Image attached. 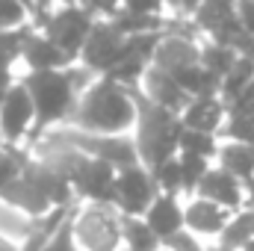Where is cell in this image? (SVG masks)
<instances>
[{"label": "cell", "instance_id": "obj_1", "mask_svg": "<svg viewBox=\"0 0 254 251\" xmlns=\"http://www.w3.org/2000/svg\"><path fill=\"white\" fill-rule=\"evenodd\" d=\"M136 95L133 89H122L110 80L89 86L74 107V122L83 133L95 136H122V130L136 125Z\"/></svg>", "mask_w": 254, "mask_h": 251}, {"label": "cell", "instance_id": "obj_2", "mask_svg": "<svg viewBox=\"0 0 254 251\" xmlns=\"http://www.w3.org/2000/svg\"><path fill=\"white\" fill-rule=\"evenodd\" d=\"M133 95H136V110H139V116H136V151H139V160L148 169H154L181 151L184 125H181V116L151 104L139 92H133Z\"/></svg>", "mask_w": 254, "mask_h": 251}, {"label": "cell", "instance_id": "obj_3", "mask_svg": "<svg viewBox=\"0 0 254 251\" xmlns=\"http://www.w3.org/2000/svg\"><path fill=\"white\" fill-rule=\"evenodd\" d=\"M30 98H33V107H36V122L39 127L54 125L65 119L71 110H74V86L68 80L65 71H33L27 80H24Z\"/></svg>", "mask_w": 254, "mask_h": 251}, {"label": "cell", "instance_id": "obj_4", "mask_svg": "<svg viewBox=\"0 0 254 251\" xmlns=\"http://www.w3.org/2000/svg\"><path fill=\"white\" fill-rule=\"evenodd\" d=\"M122 219L125 216H119L113 204H86L71 222L74 243L83 251H119L125 243Z\"/></svg>", "mask_w": 254, "mask_h": 251}, {"label": "cell", "instance_id": "obj_5", "mask_svg": "<svg viewBox=\"0 0 254 251\" xmlns=\"http://www.w3.org/2000/svg\"><path fill=\"white\" fill-rule=\"evenodd\" d=\"M127 57H130V45H127V39L110 24V21L92 27L89 39H86V45H83V54H80L83 68L98 71V74H107L110 68H116V65L122 63V60H127Z\"/></svg>", "mask_w": 254, "mask_h": 251}, {"label": "cell", "instance_id": "obj_6", "mask_svg": "<svg viewBox=\"0 0 254 251\" xmlns=\"http://www.w3.org/2000/svg\"><path fill=\"white\" fill-rule=\"evenodd\" d=\"M95 21H92V12L83 9V6H65L63 12L51 15V24L45 27V36L63 51L68 60H77L83 54V45L92 33Z\"/></svg>", "mask_w": 254, "mask_h": 251}, {"label": "cell", "instance_id": "obj_7", "mask_svg": "<svg viewBox=\"0 0 254 251\" xmlns=\"http://www.w3.org/2000/svg\"><path fill=\"white\" fill-rule=\"evenodd\" d=\"M65 139L86 157H95V160H104L110 163L116 172H125L139 166V151H136V142L125 139V136H95V133H65Z\"/></svg>", "mask_w": 254, "mask_h": 251}, {"label": "cell", "instance_id": "obj_8", "mask_svg": "<svg viewBox=\"0 0 254 251\" xmlns=\"http://www.w3.org/2000/svg\"><path fill=\"white\" fill-rule=\"evenodd\" d=\"M157 201V184L148 169L133 166L116 175V204L125 216H145Z\"/></svg>", "mask_w": 254, "mask_h": 251}, {"label": "cell", "instance_id": "obj_9", "mask_svg": "<svg viewBox=\"0 0 254 251\" xmlns=\"http://www.w3.org/2000/svg\"><path fill=\"white\" fill-rule=\"evenodd\" d=\"M116 169L104 160L86 157V163L80 166L77 178L71 181V187L77 189L83 198H89V204H116Z\"/></svg>", "mask_w": 254, "mask_h": 251}, {"label": "cell", "instance_id": "obj_10", "mask_svg": "<svg viewBox=\"0 0 254 251\" xmlns=\"http://www.w3.org/2000/svg\"><path fill=\"white\" fill-rule=\"evenodd\" d=\"M33 119H36V107H33V98H30L27 86H12L3 107H0V133H3V139L18 142L30 130Z\"/></svg>", "mask_w": 254, "mask_h": 251}, {"label": "cell", "instance_id": "obj_11", "mask_svg": "<svg viewBox=\"0 0 254 251\" xmlns=\"http://www.w3.org/2000/svg\"><path fill=\"white\" fill-rule=\"evenodd\" d=\"M145 98L151 101V104H157V107H163V110H169V113H175V116H181L187 107H190V95L178 86V80L172 77V74H166V71H160V68H148L145 71Z\"/></svg>", "mask_w": 254, "mask_h": 251}, {"label": "cell", "instance_id": "obj_12", "mask_svg": "<svg viewBox=\"0 0 254 251\" xmlns=\"http://www.w3.org/2000/svg\"><path fill=\"white\" fill-rule=\"evenodd\" d=\"M198 198L219 204L222 210H240L243 198H246V184L237 181L234 175L222 172V169H210L207 178L198 187Z\"/></svg>", "mask_w": 254, "mask_h": 251}, {"label": "cell", "instance_id": "obj_13", "mask_svg": "<svg viewBox=\"0 0 254 251\" xmlns=\"http://www.w3.org/2000/svg\"><path fill=\"white\" fill-rule=\"evenodd\" d=\"M228 122V107L222 104V98H195L190 107L181 113V125L187 130H198V133H219Z\"/></svg>", "mask_w": 254, "mask_h": 251}, {"label": "cell", "instance_id": "obj_14", "mask_svg": "<svg viewBox=\"0 0 254 251\" xmlns=\"http://www.w3.org/2000/svg\"><path fill=\"white\" fill-rule=\"evenodd\" d=\"M201 60V48L190 39H178V36H166L154 54V68L166 71V74H178L190 65H198Z\"/></svg>", "mask_w": 254, "mask_h": 251}, {"label": "cell", "instance_id": "obj_15", "mask_svg": "<svg viewBox=\"0 0 254 251\" xmlns=\"http://www.w3.org/2000/svg\"><path fill=\"white\" fill-rule=\"evenodd\" d=\"M231 216L228 210H222L213 201H192L190 207L184 210V228H190L192 234H204V237H222V231L228 228Z\"/></svg>", "mask_w": 254, "mask_h": 251}, {"label": "cell", "instance_id": "obj_16", "mask_svg": "<svg viewBox=\"0 0 254 251\" xmlns=\"http://www.w3.org/2000/svg\"><path fill=\"white\" fill-rule=\"evenodd\" d=\"M145 222L157 234V240L166 243L169 237H175V234L184 231V207L178 204L175 195H157V201L145 213Z\"/></svg>", "mask_w": 254, "mask_h": 251}, {"label": "cell", "instance_id": "obj_17", "mask_svg": "<svg viewBox=\"0 0 254 251\" xmlns=\"http://www.w3.org/2000/svg\"><path fill=\"white\" fill-rule=\"evenodd\" d=\"M33 71H63L65 65L71 63L68 57H65L63 51L48 39V36H30L27 39V45H24V54H21Z\"/></svg>", "mask_w": 254, "mask_h": 251}, {"label": "cell", "instance_id": "obj_18", "mask_svg": "<svg viewBox=\"0 0 254 251\" xmlns=\"http://www.w3.org/2000/svg\"><path fill=\"white\" fill-rule=\"evenodd\" d=\"M219 169L234 175L243 184H252L254 181V148L252 145H240V142L219 145Z\"/></svg>", "mask_w": 254, "mask_h": 251}, {"label": "cell", "instance_id": "obj_19", "mask_svg": "<svg viewBox=\"0 0 254 251\" xmlns=\"http://www.w3.org/2000/svg\"><path fill=\"white\" fill-rule=\"evenodd\" d=\"M175 80H178V86L190 95L192 101L195 98H219V92H222V80L219 77H213L204 65H190V68H184V71H178V74H172Z\"/></svg>", "mask_w": 254, "mask_h": 251}, {"label": "cell", "instance_id": "obj_20", "mask_svg": "<svg viewBox=\"0 0 254 251\" xmlns=\"http://www.w3.org/2000/svg\"><path fill=\"white\" fill-rule=\"evenodd\" d=\"M36 228H39L36 219H30L27 213H21L18 207H12L9 201L0 198V237H6L15 246H24L36 234Z\"/></svg>", "mask_w": 254, "mask_h": 251}, {"label": "cell", "instance_id": "obj_21", "mask_svg": "<svg viewBox=\"0 0 254 251\" xmlns=\"http://www.w3.org/2000/svg\"><path fill=\"white\" fill-rule=\"evenodd\" d=\"M237 15V3H228V0H204L201 6H198V12L192 15V21H195V27L201 30V33H207V36H213L225 21H231Z\"/></svg>", "mask_w": 254, "mask_h": 251}, {"label": "cell", "instance_id": "obj_22", "mask_svg": "<svg viewBox=\"0 0 254 251\" xmlns=\"http://www.w3.org/2000/svg\"><path fill=\"white\" fill-rule=\"evenodd\" d=\"M254 83V63L249 57H240L237 65L231 68V74L222 80V92H219V98H222V104L228 107V104H234L249 86Z\"/></svg>", "mask_w": 254, "mask_h": 251}, {"label": "cell", "instance_id": "obj_23", "mask_svg": "<svg viewBox=\"0 0 254 251\" xmlns=\"http://www.w3.org/2000/svg\"><path fill=\"white\" fill-rule=\"evenodd\" d=\"M252 240H254V210H240L228 222V228L222 231V243L219 246H225L231 251H243Z\"/></svg>", "mask_w": 254, "mask_h": 251}, {"label": "cell", "instance_id": "obj_24", "mask_svg": "<svg viewBox=\"0 0 254 251\" xmlns=\"http://www.w3.org/2000/svg\"><path fill=\"white\" fill-rule=\"evenodd\" d=\"M122 234H125L127 251H160V240L157 234L148 228L145 219L139 216H125L122 219Z\"/></svg>", "mask_w": 254, "mask_h": 251}, {"label": "cell", "instance_id": "obj_25", "mask_svg": "<svg viewBox=\"0 0 254 251\" xmlns=\"http://www.w3.org/2000/svg\"><path fill=\"white\" fill-rule=\"evenodd\" d=\"M237 60H240V54H237V51L207 42V45H201V60H198V63L204 65V68H207L213 77L225 80V77L231 74V68L237 65Z\"/></svg>", "mask_w": 254, "mask_h": 251}, {"label": "cell", "instance_id": "obj_26", "mask_svg": "<svg viewBox=\"0 0 254 251\" xmlns=\"http://www.w3.org/2000/svg\"><path fill=\"white\" fill-rule=\"evenodd\" d=\"M181 154H195V157H219V142L213 133H198V130H187L181 133Z\"/></svg>", "mask_w": 254, "mask_h": 251}, {"label": "cell", "instance_id": "obj_27", "mask_svg": "<svg viewBox=\"0 0 254 251\" xmlns=\"http://www.w3.org/2000/svg\"><path fill=\"white\" fill-rule=\"evenodd\" d=\"M151 178H154V184H157V189H160L163 195H178V192L184 189L181 160H178V157H172V160H166V163L154 166V169H151Z\"/></svg>", "mask_w": 254, "mask_h": 251}, {"label": "cell", "instance_id": "obj_28", "mask_svg": "<svg viewBox=\"0 0 254 251\" xmlns=\"http://www.w3.org/2000/svg\"><path fill=\"white\" fill-rule=\"evenodd\" d=\"M181 178H184V189L187 192H198L201 181L207 178L210 172V160L204 157H195V154H181Z\"/></svg>", "mask_w": 254, "mask_h": 251}, {"label": "cell", "instance_id": "obj_29", "mask_svg": "<svg viewBox=\"0 0 254 251\" xmlns=\"http://www.w3.org/2000/svg\"><path fill=\"white\" fill-rule=\"evenodd\" d=\"M219 133L228 142H240V145H252L254 148V116H228V122Z\"/></svg>", "mask_w": 254, "mask_h": 251}, {"label": "cell", "instance_id": "obj_30", "mask_svg": "<svg viewBox=\"0 0 254 251\" xmlns=\"http://www.w3.org/2000/svg\"><path fill=\"white\" fill-rule=\"evenodd\" d=\"M24 166H27V163H24L15 151H0V195L21 178Z\"/></svg>", "mask_w": 254, "mask_h": 251}, {"label": "cell", "instance_id": "obj_31", "mask_svg": "<svg viewBox=\"0 0 254 251\" xmlns=\"http://www.w3.org/2000/svg\"><path fill=\"white\" fill-rule=\"evenodd\" d=\"M27 18V6L18 0H0V27H18Z\"/></svg>", "mask_w": 254, "mask_h": 251}, {"label": "cell", "instance_id": "obj_32", "mask_svg": "<svg viewBox=\"0 0 254 251\" xmlns=\"http://www.w3.org/2000/svg\"><path fill=\"white\" fill-rule=\"evenodd\" d=\"M45 251H77V243H74V228H71V222H65L63 228L48 240V246Z\"/></svg>", "mask_w": 254, "mask_h": 251}, {"label": "cell", "instance_id": "obj_33", "mask_svg": "<svg viewBox=\"0 0 254 251\" xmlns=\"http://www.w3.org/2000/svg\"><path fill=\"white\" fill-rule=\"evenodd\" d=\"M163 246H166L169 251H204L201 249V243L195 240V234H190V231H181V234L169 237Z\"/></svg>", "mask_w": 254, "mask_h": 251}, {"label": "cell", "instance_id": "obj_34", "mask_svg": "<svg viewBox=\"0 0 254 251\" xmlns=\"http://www.w3.org/2000/svg\"><path fill=\"white\" fill-rule=\"evenodd\" d=\"M228 116H254V83L234 104H228Z\"/></svg>", "mask_w": 254, "mask_h": 251}, {"label": "cell", "instance_id": "obj_35", "mask_svg": "<svg viewBox=\"0 0 254 251\" xmlns=\"http://www.w3.org/2000/svg\"><path fill=\"white\" fill-rule=\"evenodd\" d=\"M127 12H136V15H154L163 9V0H122Z\"/></svg>", "mask_w": 254, "mask_h": 251}, {"label": "cell", "instance_id": "obj_36", "mask_svg": "<svg viewBox=\"0 0 254 251\" xmlns=\"http://www.w3.org/2000/svg\"><path fill=\"white\" fill-rule=\"evenodd\" d=\"M237 18L254 36V0H237Z\"/></svg>", "mask_w": 254, "mask_h": 251}, {"label": "cell", "instance_id": "obj_37", "mask_svg": "<svg viewBox=\"0 0 254 251\" xmlns=\"http://www.w3.org/2000/svg\"><path fill=\"white\" fill-rule=\"evenodd\" d=\"M48 240H51V234H45V231H42V225H39V228H36V234H33V237H30V240H27L18 251H45Z\"/></svg>", "mask_w": 254, "mask_h": 251}, {"label": "cell", "instance_id": "obj_38", "mask_svg": "<svg viewBox=\"0 0 254 251\" xmlns=\"http://www.w3.org/2000/svg\"><path fill=\"white\" fill-rule=\"evenodd\" d=\"M122 0H89V12H101V15H116V6Z\"/></svg>", "mask_w": 254, "mask_h": 251}, {"label": "cell", "instance_id": "obj_39", "mask_svg": "<svg viewBox=\"0 0 254 251\" xmlns=\"http://www.w3.org/2000/svg\"><path fill=\"white\" fill-rule=\"evenodd\" d=\"M9 89H12V77H9V71H0V107H3Z\"/></svg>", "mask_w": 254, "mask_h": 251}, {"label": "cell", "instance_id": "obj_40", "mask_svg": "<svg viewBox=\"0 0 254 251\" xmlns=\"http://www.w3.org/2000/svg\"><path fill=\"white\" fill-rule=\"evenodd\" d=\"M204 0H181V9L187 12V15H195L198 12V6H201Z\"/></svg>", "mask_w": 254, "mask_h": 251}, {"label": "cell", "instance_id": "obj_41", "mask_svg": "<svg viewBox=\"0 0 254 251\" xmlns=\"http://www.w3.org/2000/svg\"><path fill=\"white\" fill-rule=\"evenodd\" d=\"M21 246H15V243H9L6 237H0V251H18Z\"/></svg>", "mask_w": 254, "mask_h": 251}, {"label": "cell", "instance_id": "obj_42", "mask_svg": "<svg viewBox=\"0 0 254 251\" xmlns=\"http://www.w3.org/2000/svg\"><path fill=\"white\" fill-rule=\"evenodd\" d=\"M246 192H249V204H252V210H254V181L246 184Z\"/></svg>", "mask_w": 254, "mask_h": 251}, {"label": "cell", "instance_id": "obj_43", "mask_svg": "<svg viewBox=\"0 0 254 251\" xmlns=\"http://www.w3.org/2000/svg\"><path fill=\"white\" fill-rule=\"evenodd\" d=\"M243 57H249V60H252V63H254V36H252V42H249V51H246Z\"/></svg>", "mask_w": 254, "mask_h": 251}, {"label": "cell", "instance_id": "obj_44", "mask_svg": "<svg viewBox=\"0 0 254 251\" xmlns=\"http://www.w3.org/2000/svg\"><path fill=\"white\" fill-rule=\"evenodd\" d=\"M18 3H24L27 9H30V6H36V0H18Z\"/></svg>", "mask_w": 254, "mask_h": 251}, {"label": "cell", "instance_id": "obj_45", "mask_svg": "<svg viewBox=\"0 0 254 251\" xmlns=\"http://www.w3.org/2000/svg\"><path fill=\"white\" fill-rule=\"evenodd\" d=\"M207 251H231V249H225V246H213V249H207Z\"/></svg>", "mask_w": 254, "mask_h": 251}, {"label": "cell", "instance_id": "obj_46", "mask_svg": "<svg viewBox=\"0 0 254 251\" xmlns=\"http://www.w3.org/2000/svg\"><path fill=\"white\" fill-rule=\"evenodd\" d=\"M163 3H172V6H178V9H181V0H163Z\"/></svg>", "mask_w": 254, "mask_h": 251}, {"label": "cell", "instance_id": "obj_47", "mask_svg": "<svg viewBox=\"0 0 254 251\" xmlns=\"http://www.w3.org/2000/svg\"><path fill=\"white\" fill-rule=\"evenodd\" d=\"M243 251H254V240H252V243H249V246H246Z\"/></svg>", "mask_w": 254, "mask_h": 251}, {"label": "cell", "instance_id": "obj_48", "mask_svg": "<svg viewBox=\"0 0 254 251\" xmlns=\"http://www.w3.org/2000/svg\"><path fill=\"white\" fill-rule=\"evenodd\" d=\"M0 148H3V133H0Z\"/></svg>", "mask_w": 254, "mask_h": 251}, {"label": "cell", "instance_id": "obj_49", "mask_svg": "<svg viewBox=\"0 0 254 251\" xmlns=\"http://www.w3.org/2000/svg\"><path fill=\"white\" fill-rule=\"evenodd\" d=\"M160 251H169V249H160Z\"/></svg>", "mask_w": 254, "mask_h": 251}]
</instances>
